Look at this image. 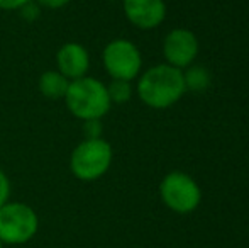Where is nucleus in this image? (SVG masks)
<instances>
[{
	"mask_svg": "<svg viewBox=\"0 0 249 248\" xmlns=\"http://www.w3.org/2000/svg\"><path fill=\"white\" fill-rule=\"evenodd\" d=\"M185 90L183 70L168 63L151 66L138 83L139 99L153 109H166L177 104L183 97Z\"/></svg>",
	"mask_w": 249,
	"mask_h": 248,
	"instance_id": "f257e3e1",
	"label": "nucleus"
},
{
	"mask_svg": "<svg viewBox=\"0 0 249 248\" xmlns=\"http://www.w3.org/2000/svg\"><path fill=\"white\" fill-rule=\"evenodd\" d=\"M65 102L70 113L82 121L100 119L110 109L107 85L92 76L71 80L65 94Z\"/></svg>",
	"mask_w": 249,
	"mask_h": 248,
	"instance_id": "f03ea898",
	"label": "nucleus"
},
{
	"mask_svg": "<svg viewBox=\"0 0 249 248\" xmlns=\"http://www.w3.org/2000/svg\"><path fill=\"white\" fill-rule=\"evenodd\" d=\"M112 146L105 139H85L82 141L70 156V169L76 179L83 182L97 180L110 169Z\"/></svg>",
	"mask_w": 249,
	"mask_h": 248,
	"instance_id": "7ed1b4c3",
	"label": "nucleus"
},
{
	"mask_svg": "<svg viewBox=\"0 0 249 248\" xmlns=\"http://www.w3.org/2000/svg\"><path fill=\"white\" fill-rule=\"evenodd\" d=\"M37 214L24 202H5L0 208V242L20 245L37 233Z\"/></svg>",
	"mask_w": 249,
	"mask_h": 248,
	"instance_id": "20e7f679",
	"label": "nucleus"
},
{
	"mask_svg": "<svg viewBox=\"0 0 249 248\" xmlns=\"http://www.w3.org/2000/svg\"><path fill=\"white\" fill-rule=\"evenodd\" d=\"M160 194L168 209L178 214H188L198 208L202 192L198 184L183 172H171L161 180Z\"/></svg>",
	"mask_w": 249,
	"mask_h": 248,
	"instance_id": "39448f33",
	"label": "nucleus"
},
{
	"mask_svg": "<svg viewBox=\"0 0 249 248\" xmlns=\"http://www.w3.org/2000/svg\"><path fill=\"white\" fill-rule=\"evenodd\" d=\"M104 66L114 80L131 82L138 76L142 66V58L138 46L129 39H114L104 50Z\"/></svg>",
	"mask_w": 249,
	"mask_h": 248,
	"instance_id": "423d86ee",
	"label": "nucleus"
},
{
	"mask_svg": "<svg viewBox=\"0 0 249 248\" xmlns=\"http://www.w3.org/2000/svg\"><path fill=\"white\" fill-rule=\"evenodd\" d=\"M163 55L166 63L178 70L188 68L198 55V39L188 29H173L166 34L163 43Z\"/></svg>",
	"mask_w": 249,
	"mask_h": 248,
	"instance_id": "0eeeda50",
	"label": "nucleus"
},
{
	"mask_svg": "<svg viewBox=\"0 0 249 248\" xmlns=\"http://www.w3.org/2000/svg\"><path fill=\"white\" fill-rule=\"evenodd\" d=\"M124 14L139 29H154L164 20V0H124Z\"/></svg>",
	"mask_w": 249,
	"mask_h": 248,
	"instance_id": "6e6552de",
	"label": "nucleus"
},
{
	"mask_svg": "<svg viewBox=\"0 0 249 248\" xmlns=\"http://www.w3.org/2000/svg\"><path fill=\"white\" fill-rule=\"evenodd\" d=\"M56 65L58 72L68 80L82 78L90 68L89 51L78 43H66L56 55Z\"/></svg>",
	"mask_w": 249,
	"mask_h": 248,
	"instance_id": "1a4fd4ad",
	"label": "nucleus"
},
{
	"mask_svg": "<svg viewBox=\"0 0 249 248\" xmlns=\"http://www.w3.org/2000/svg\"><path fill=\"white\" fill-rule=\"evenodd\" d=\"M70 80L65 75H61L59 72L50 70V72H44L39 78V90L44 97L48 99H65V94L68 90Z\"/></svg>",
	"mask_w": 249,
	"mask_h": 248,
	"instance_id": "9d476101",
	"label": "nucleus"
},
{
	"mask_svg": "<svg viewBox=\"0 0 249 248\" xmlns=\"http://www.w3.org/2000/svg\"><path fill=\"white\" fill-rule=\"evenodd\" d=\"M185 89L202 92L210 85V75L205 66H188L187 72H183Z\"/></svg>",
	"mask_w": 249,
	"mask_h": 248,
	"instance_id": "9b49d317",
	"label": "nucleus"
},
{
	"mask_svg": "<svg viewBox=\"0 0 249 248\" xmlns=\"http://www.w3.org/2000/svg\"><path fill=\"white\" fill-rule=\"evenodd\" d=\"M108 97H110V102L124 104L131 99L132 89L131 83L125 82V80H112V83L107 87Z\"/></svg>",
	"mask_w": 249,
	"mask_h": 248,
	"instance_id": "f8f14e48",
	"label": "nucleus"
},
{
	"mask_svg": "<svg viewBox=\"0 0 249 248\" xmlns=\"http://www.w3.org/2000/svg\"><path fill=\"white\" fill-rule=\"evenodd\" d=\"M83 133H85L87 139L100 138V134H102V124H100V119H90V121H85V126H83Z\"/></svg>",
	"mask_w": 249,
	"mask_h": 248,
	"instance_id": "ddd939ff",
	"label": "nucleus"
},
{
	"mask_svg": "<svg viewBox=\"0 0 249 248\" xmlns=\"http://www.w3.org/2000/svg\"><path fill=\"white\" fill-rule=\"evenodd\" d=\"M9 195H10V182L5 173L0 170V208L5 202H9Z\"/></svg>",
	"mask_w": 249,
	"mask_h": 248,
	"instance_id": "4468645a",
	"label": "nucleus"
},
{
	"mask_svg": "<svg viewBox=\"0 0 249 248\" xmlns=\"http://www.w3.org/2000/svg\"><path fill=\"white\" fill-rule=\"evenodd\" d=\"M20 12H22L24 19H29V20H34L37 16H39V5L34 2H29L26 3L24 7H20Z\"/></svg>",
	"mask_w": 249,
	"mask_h": 248,
	"instance_id": "2eb2a0df",
	"label": "nucleus"
},
{
	"mask_svg": "<svg viewBox=\"0 0 249 248\" xmlns=\"http://www.w3.org/2000/svg\"><path fill=\"white\" fill-rule=\"evenodd\" d=\"M33 2V0H0V9L3 10H16L24 7L26 3Z\"/></svg>",
	"mask_w": 249,
	"mask_h": 248,
	"instance_id": "dca6fc26",
	"label": "nucleus"
},
{
	"mask_svg": "<svg viewBox=\"0 0 249 248\" xmlns=\"http://www.w3.org/2000/svg\"><path fill=\"white\" fill-rule=\"evenodd\" d=\"M71 0H37V5L48 7V9H61L66 3H70Z\"/></svg>",
	"mask_w": 249,
	"mask_h": 248,
	"instance_id": "f3484780",
	"label": "nucleus"
},
{
	"mask_svg": "<svg viewBox=\"0 0 249 248\" xmlns=\"http://www.w3.org/2000/svg\"><path fill=\"white\" fill-rule=\"evenodd\" d=\"M0 248H3V243L2 242H0Z\"/></svg>",
	"mask_w": 249,
	"mask_h": 248,
	"instance_id": "a211bd4d",
	"label": "nucleus"
}]
</instances>
